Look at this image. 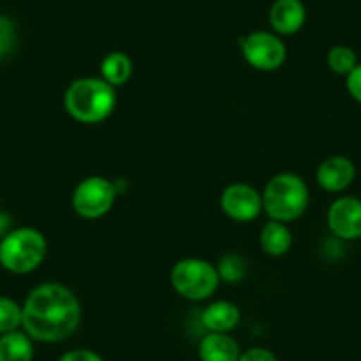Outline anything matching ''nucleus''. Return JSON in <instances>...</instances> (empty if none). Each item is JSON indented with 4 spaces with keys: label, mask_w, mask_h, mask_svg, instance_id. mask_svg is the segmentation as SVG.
Returning <instances> with one entry per match:
<instances>
[{
    "label": "nucleus",
    "mask_w": 361,
    "mask_h": 361,
    "mask_svg": "<svg viewBox=\"0 0 361 361\" xmlns=\"http://www.w3.org/2000/svg\"><path fill=\"white\" fill-rule=\"evenodd\" d=\"M82 321V305L66 286L47 282L34 287L22 305V329L36 342H61Z\"/></svg>",
    "instance_id": "1"
},
{
    "label": "nucleus",
    "mask_w": 361,
    "mask_h": 361,
    "mask_svg": "<svg viewBox=\"0 0 361 361\" xmlns=\"http://www.w3.org/2000/svg\"><path fill=\"white\" fill-rule=\"evenodd\" d=\"M116 87L96 76L75 80L64 94L66 112L82 124L106 121L116 110Z\"/></svg>",
    "instance_id": "2"
},
{
    "label": "nucleus",
    "mask_w": 361,
    "mask_h": 361,
    "mask_svg": "<svg viewBox=\"0 0 361 361\" xmlns=\"http://www.w3.org/2000/svg\"><path fill=\"white\" fill-rule=\"evenodd\" d=\"M310 193L300 176L290 172L276 173L267 180L262 192V207L271 220L289 224L303 216L308 209Z\"/></svg>",
    "instance_id": "3"
},
{
    "label": "nucleus",
    "mask_w": 361,
    "mask_h": 361,
    "mask_svg": "<svg viewBox=\"0 0 361 361\" xmlns=\"http://www.w3.org/2000/svg\"><path fill=\"white\" fill-rule=\"evenodd\" d=\"M47 252V239L37 228H13L0 239V266L15 275H27L43 264Z\"/></svg>",
    "instance_id": "4"
},
{
    "label": "nucleus",
    "mask_w": 361,
    "mask_h": 361,
    "mask_svg": "<svg viewBox=\"0 0 361 361\" xmlns=\"http://www.w3.org/2000/svg\"><path fill=\"white\" fill-rule=\"evenodd\" d=\"M220 280L218 267L195 257L176 262L170 273L173 290L190 301H204L213 296L220 286Z\"/></svg>",
    "instance_id": "5"
},
{
    "label": "nucleus",
    "mask_w": 361,
    "mask_h": 361,
    "mask_svg": "<svg viewBox=\"0 0 361 361\" xmlns=\"http://www.w3.org/2000/svg\"><path fill=\"white\" fill-rule=\"evenodd\" d=\"M117 188L112 180L102 176H90L80 180L73 192V209L85 220H96L114 207Z\"/></svg>",
    "instance_id": "6"
},
{
    "label": "nucleus",
    "mask_w": 361,
    "mask_h": 361,
    "mask_svg": "<svg viewBox=\"0 0 361 361\" xmlns=\"http://www.w3.org/2000/svg\"><path fill=\"white\" fill-rule=\"evenodd\" d=\"M239 44L245 61L259 71H276L287 59L286 44L276 34L257 30L241 37Z\"/></svg>",
    "instance_id": "7"
},
{
    "label": "nucleus",
    "mask_w": 361,
    "mask_h": 361,
    "mask_svg": "<svg viewBox=\"0 0 361 361\" xmlns=\"http://www.w3.org/2000/svg\"><path fill=\"white\" fill-rule=\"evenodd\" d=\"M221 211L234 221H252L264 211L262 193L245 183L227 186L220 199Z\"/></svg>",
    "instance_id": "8"
},
{
    "label": "nucleus",
    "mask_w": 361,
    "mask_h": 361,
    "mask_svg": "<svg viewBox=\"0 0 361 361\" xmlns=\"http://www.w3.org/2000/svg\"><path fill=\"white\" fill-rule=\"evenodd\" d=\"M328 227L343 241L361 239V200L357 197H338L328 209Z\"/></svg>",
    "instance_id": "9"
},
{
    "label": "nucleus",
    "mask_w": 361,
    "mask_h": 361,
    "mask_svg": "<svg viewBox=\"0 0 361 361\" xmlns=\"http://www.w3.org/2000/svg\"><path fill=\"white\" fill-rule=\"evenodd\" d=\"M317 185L329 193H342L356 179V166L347 156L333 154L326 158L315 172Z\"/></svg>",
    "instance_id": "10"
},
{
    "label": "nucleus",
    "mask_w": 361,
    "mask_h": 361,
    "mask_svg": "<svg viewBox=\"0 0 361 361\" xmlns=\"http://www.w3.org/2000/svg\"><path fill=\"white\" fill-rule=\"evenodd\" d=\"M307 22V8L301 0H275L271 6L269 23L280 36L300 32Z\"/></svg>",
    "instance_id": "11"
},
{
    "label": "nucleus",
    "mask_w": 361,
    "mask_h": 361,
    "mask_svg": "<svg viewBox=\"0 0 361 361\" xmlns=\"http://www.w3.org/2000/svg\"><path fill=\"white\" fill-rule=\"evenodd\" d=\"M239 343L228 333H207L199 343L200 361H238Z\"/></svg>",
    "instance_id": "12"
},
{
    "label": "nucleus",
    "mask_w": 361,
    "mask_h": 361,
    "mask_svg": "<svg viewBox=\"0 0 361 361\" xmlns=\"http://www.w3.org/2000/svg\"><path fill=\"white\" fill-rule=\"evenodd\" d=\"M241 312L232 301H214L202 312V324L211 333H231L238 328Z\"/></svg>",
    "instance_id": "13"
},
{
    "label": "nucleus",
    "mask_w": 361,
    "mask_h": 361,
    "mask_svg": "<svg viewBox=\"0 0 361 361\" xmlns=\"http://www.w3.org/2000/svg\"><path fill=\"white\" fill-rule=\"evenodd\" d=\"M260 248L271 257H282L293 248V232L286 224L276 220L267 221L260 231Z\"/></svg>",
    "instance_id": "14"
},
{
    "label": "nucleus",
    "mask_w": 361,
    "mask_h": 361,
    "mask_svg": "<svg viewBox=\"0 0 361 361\" xmlns=\"http://www.w3.org/2000/svg\"><path fill=\"white\" fill-rule=\"evenodd\" d=\"M34 340L23 329L0 335V361H32Z\"/></svg>",
    "instance_id": "15"
},
{
    "label": "nucleus",
    "mask_w": 361,
    "mask_h": 361,
    "mask_svg": "<svg viewBox=\"0 0 361 361\" xmlns=\"http://www.w3.org/2000/svg\"><path fill=\"white\" fill-rule=\"evenodd\" d=\"M133 75V62L123 51H112L102 62V78L112 87H121Z\"/></svg>",
    "instance_id": "16"
},
{
    "label": "nucleus",
    "mask_w": 361,
    "mask_h": 361,
    "mask_svg": "<svg viewBox=\"0 0 361 361\" xmlns=\"http://www.w3.org/2000/svg\"><path fill=\"white\" fill-rule=\"evenodd\" d=\"M328 66L336 75L347 76L357 66L356 51L350 47H345V44L333 47L328 51Z\"/></svg>",
    "instance_id": "17"
},
{
    "label": "nucleus",
    "mask_w": 361,
    "mask_h": 361,
    "mask_svg": "<svg viewBox=\"0 0 361 361\" xmlns=\"http://www.w3.org/2000/svg\"><path fill=\"white\" fill-rule=\"evenodd\" d=\"M22 328V305L8 296H0V335Z\"/></svg>",
    "instance_id": "18"
},
{
    "label": "nucleus",
    "mask_w": 361,
    "mask_h": 361,
    "mask_svg": "<svg viewBox=\"0 0 361 361\" xmlns=\"http://www.w3.org/2000/svg\"><path fill=\"white\" fill-rule=\"evenodd\" d=\"M16 25L9 16L0 15V61L13 54L16 47Z\"/></svg>",
    "instance_id": "19"
},
{
    "label": "nucleus",
    "mask_w": 361,
    "mask_h": 361,
    "mask_svg": "<svg viewBox=\"0 0 361 361\" xmlns=\"http://www.w3.org/2000/svg\"><path fill=\"white\" fill-rule=\"evenodd\" d=\"M218 273H220V279L228 283L241 282L243 276H245V262H243L241 257L228 255L221 259Z\"/></svg>",
    "instance_id": "20"
},
{
    "label": "nucleus",
    "mask_w": 361,
    "mask_h": 361,
    "mask_svg": "<svg viewBox=\"0 0 361 361\" xmlns=\"http://www.w3.org/2000/svg\"><path fill=\"white\" fill-rule=\"evenodd\" d=\"M345 89L354 102L361 103V62L345 76Z\"/></svg>",
    "instance_id": "21"
},
{
    "label": "nucleus",
    "mask_w": 361,
    "mask_h": 361,
    "mask_svg": "<svg viewBox=\"0 0 361 361\" xmlns=\"http://www.w3.org/2000/svg\"><path fill=\"white\" fill-rule=\"evenodd\" d=\"M238 361H279V357L266 347H252V349L241 353Z\"/></svg>",
    "instance_id": "22"
},
{
    "label": "nucleus",
    "mask_w": 361,
    "mask_h": 361,
    "mask_svg": "<svg viewBox=\"0 0 361 361\" xmlns=\"http://www.w3.org/2000/svg\"><path fill=\"white\" fill-rule=\"evenodd\" d=\"M59 361H105L96 350L90 349H73L62 354Z\"/></svg>",
    "instance_id": "23"
},
{
    "label": "nucleus",
    "mask_w": 361,
    "mask_h": 361,
    "mask_svg": "<svg viewBox=\"0 0 361 361\" xmlns=\"http://www.w3.org/2000/svg\"><path fill=\"white\" fill-rule=\"evenodd\" d=\"M11 231V216L6 213H0V239L4 238L6 234H9Z\"/></svg>",
    "instance_id": "24"
}]
</instances>
